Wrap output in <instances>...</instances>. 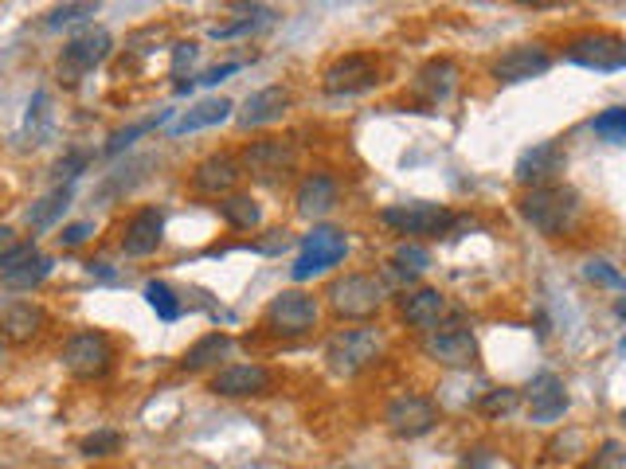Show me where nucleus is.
<instances>
[{
  "instance_id": "18",
  "label": "nucleus",
  "mask_w": 626,
  "mask_h": 469,
  "mask_svg": "<svg viewBox=\"0 0 626 469\" xmlns=\"http://www.w3.org/2000/svg\"><path fill=\"white\" fill-rule=\"evenodd\" d=\"M454 86H459V63L439 56V59H427V63L415 71L412 94L427 106V110H435V106H442L450 94H454Z\"/></svg>"
},
{
  "instance_id": "40",
  "label": "nucleus",
  "mask_w": 626,
  "mask_h": 469,
  "mask_svg": "<svg viewBox=\"0 0 626 469\" xmlns=\"http://www.w3.org/2000/svg\"><path fill=\"white\" fill-rule=\"evenodd\" d=\"M94 12H98V4H59V9L47 12V28H67V24H79Z\"/></svg>"
},
{
  "instance_id": "15",
  "label": "nucleus",
  "mask_w": 626,
  "mask_h": 469,
  "mask_svg": "<svg viewBox=\"0 0 626 469\" xmlns=\"http://www.w3.org/2000/svg\"><path fill=\"white\" fill-rule=\"evenodd\" d=\"M548 67H552V56L541 44H517V47H509L505 56L494 59L489 75H494L501 86H517V83H529V79H541Z\"/></svg>"
},
{
  "instance_id": "19",
  "label": "nucleus",
  "mask_w": 626,
  "mask_h": 469,
  "mask_svg": "<svg viewBox=\"0 0 626 469\" xmlns=\"http://www.w3.org/2000/svg\"><path fill=\"white\" fill-rule=\"evenodd\" d=\"M291 91L286 86H262V91L247 94V103L239 106V113H235V122H239V130H262V125H274L286 118V110H291Z\"/></svg>"
},
{
  "instance_id": "2",
  "label": "nucleus",
  "mask_w": 626,
  "mask_h": 469,
  "mask_svg": "<svg viewBox=\"0 0 626 469\" xmlns=\"http://www.w3.org/2000/svg\"><path fill=\"white\" fill-rule=\"evenodd\" d=\"M380 357H383V337H380V328H373V325L341 328V333H333V337L326 340L329 372L345 375V380L361 375L365 368L380 364Z\"/></svg>"
},
{
  "instance_id": "32",
  "label": "nucleus",
  "mask_w": 626,
  "mask_h": 469,
  "mask_svg": "<svg viewBox=\"0 0 626 469\" xmlns=\"http://www.w3.org/2000/svg\"><path fill=\"white\" fill-rule=\"evenodd\" d=\"M591 130H595L603 141H611V145H623L626 141V110L623 106H607L603 113H595Z\"/></svg>"
},
{
  "instance_id": "36",
  "label": "nucleus",
  "mask_w": 626,
  "mask_h": 469,
  "mask_svg": "<svg viewBox=\"0 0 626 469\" xmlns=\"http://www.w3.org/2000/svg\"><path fill=\"white\" fill-rule=\"evenodd\" d=\"M583 278H588L591 286L623 290V270H618L615 263H607V258H588V263H583Z\"/></svg>"
},
{
  "instance_id": "13",
  "label": "nucleus",
  "mask_w": 626,
  "mask_h": 469,
  "mask_svg": "<svg viewBox=\"0 0 626 469\" xmlns=\"http://www.w3.org/2000/svg\"><path fill=\"white\" fill-rule=\"evenodd\" d=\"M564 169H568V149L560 141H536L517 157L513 177L524 188H544V184H560Z\"/></svg>"
},
{
  "instance_id": "41",
  "label": "nucleus",
  "mask_w": 626,
  "mask_h": 469,
  "mask_svg": "<svg viewBox=\"0 0 626 469\" xmlns=\"http://www.w3.org/2000/svg\"><path fill=\"white\" fill-rule=\"evenodd\" d=\"M32 258H39V246L36 243H16L9 251V258L0 263V274H9V270H20V266H28Z\"/></svg>"
},
{
  "instance_id": "12",
  "label": "nucleus",
  "mask_w": 626,
  "mask_h": 469,
  "mask_svg": "<svg viewBox=\"0 0 626 469\" xmlns=\"http://www.w3.org/2000/svg\"><path fill=\"white\" fill-rule=\"evenodd\" d=\"M114 51V36L106 28H86L75 39H67L59 51V79L67 86H75L83 75H91L94 67H103Z\"/></svg>"
},
{
  "instance_id": "20",
  "label": "nucleus",
  "mask_w": 626,
  "mask_h": 469,
  "mask_svg": "<svg viewBox=\"0 0 626 469\" xmlns=\"http://www.w3.org/2000/svg\"><path fill=\"white\" fill-rule=\"evenodd\" d=\"M524 399H529V414H533V422H556L564 419V411H568V387H564V380L556 372H541L529 380V387H524Z\"/></svg>"
},
{
  "instance_id": "28",
  "label": "nucleus",
  "mask_w": 626,
  "mask_h": 469,
  "mask_svg": "<svg viewBox=\"0 0 626 469\" xmlns=\"http://www.w3.org/2000/svg\"><path fill=\"white\" fill-rule=\"evenodd\" d=\"M227 348H232L227 333H208V337H200L197 345L180 357V368H185V372H204V368L220 364V360L227 357Z\"/></svg>"
},
{
  "instance_id": "31",
  "label": "nucleus",
  "mask_w": 626,
  "mask_h": 469,
  "mask_svg": "<svg viewBox=\"0 0 626 469\" xmlns=\"http://www.w3.org/2000/svg\"><path fill=\"white\" fill-rule=\"evenodd\" d=\"M168 122V110L165 113H157V118H145V122H133V125H126V130H114L110 133V141H106V153L110 157H118L122 149H130L133 141L141 137V133H153L157 125H165Z\"/></svg>"
},
{
  "instance_id": "26",
  "label": "nucleus",
  "mask_w": 626,
  "mask_h": 469,
  "mask_svg": "<svg viewBox=\"0 0 626 469\" xmlns=\"http://www.w3.org/2000/svg\"><path fill=\"white\" fill-rule=\"evenodd\" d=\"M71 200H75V188L56 184L47 196H39L36 204L28 207V227H32V231H47L51 224H59V219H63V212L71 207Z\"/></svg>"
},
{
  "instance_id": "34",
  "label": "nucleus",
  "mask_w": 626,
  "mask_h": 469,
  "mask_svg": "<svg viewBox=\"0 0 626 469\" xmlns=\"http://www.w3.org/2000/svg\"><path fill=\"white\" fill-rule=\"evenodd\" d=\"M271 24H274V9H259V4H251V16L239 20V24H227V28H212V36L232 39V36H247V32L271 28Z\"/></svg>"
},
{
  "instance_id": "43",
  "label": "nucleus",
  "mask_w": 626,
  "mask_h": 469,
  "mask_svg": "<svg viewBox=\"0 0 626 469\" xmlns=\"http://www.w3.org/2000/svg\"><path fill=\"white\" fill-rule=\"evenodd\" d=\"M200 59V47L192 39L185 44H173V75H185V67H192Z\"/></svg>"
},
{
  "instance_id": "47",
  "label": "nucleus",
  "mask_w": 626,
  "mask_h": 469,
  "mask_svg": "<svg viewBox=\"0 0 626 469\" xmlns=\"http://www.w3.org/2000/svg\"><path fill=\"white\" fill-rule=\"evenodd\" d=\"M16 243H20V234L12 231V227H0V263L9 258V251H12Z\"/></svg>"
},
{
  "instance_id": "1",
  "label": "nucleus",
  "mask_w": 626,
  "mask_h": 469,
  "mask_svg": "<svg viewBox=\"0 0 626 469\" xmlns=\"http://www.w3.org/2000/svg\"><path fill=\"white\" fill-rule=\"evenodd\" d=\"M517 212L536 234L544 239H556V234L571 231L583 216V200L571 184H544V188H529L521 200H517Z\"/></svg>"
},
{
  "instance_id": "42",
  "label": "nucleus",
  "mask_w": 626,
  "mask_h": 469,
  "mask_svg": "<svg viewBox=\"0 0 626 469\" xmlns=\"http://www.w3.org/2000/svg\"><path fill=\"white\" fill-rule=\"evenodd\" d=\"M94 234V224L91 219H79V224H67L63 231H59V246H83L86 239Z\"/></svg>"
},
{
  "instance_id": "29",
  "label": "nucleus",
  "mask_w": 626,
  "mask_h": 469,
  "mask_svg": "<svg viewBox=\"0 0 626 469\" xmlns=\"http://www.w3.org/2000/svg\"><path fill=\"white\" fill-rule=\"evenodd\" d=\"M145 301H150V310L157 313L161 321H168V325H173V321H180V313H185V301L177 298V290H173V286H168V281H145Z\"/></svg>"
},
{
  "instance_id": "27",
  "label": "nucleus",
  "mask_w": 626,
  "mask_h": 469,
  "mask_svg": "<svg viewBox=\"0 0 626 469\" xmlns=\"http://www.w3.org/2000/svg\"><path fill=\"white\" fill-rule=\"evenodd\" d=\"M215 207H220L224 224L235 227V231H255V227L262 224V207L251 192H232V196H224Z\"/></svg>"
},
{
  "instance_id": "16",
  "label": "nucleus",
  "mask_w": 626,
  "mask_h": 469,
  "mask_svg": "<svg viewBox=\"0 0 626 469\" xmlns=\"http://www.w3.org/2000/svg\"><path fill=\"white\" fill-rule=\"evenodd\" d=\"M239 177H244V169H239V157H235V153H212V157L200 160L188 180H192V192H200V196L224 200L235 192Z\"/></svg>"
},
{
  "instance_id": "37",
  "label": "nucleus",
  "mask_w": 626,
  "mask_h": 469,
  "mask_svg": "<svg viewBox=\"0 0 626 469\" xmlns=\"http://www.w3.org/2000/svg\"><path fill=\"white\" fill-rule=\"evenodd\" d=\"M392 263L403 266V270H412V274H423L430 266V251L420 243H412V239H403V243L392 251Z\"/></svg>"
},
{
  "instance_id": "24",
  "label": "nucleus",
  "mask_w": 626,
  "mask_h": 469,
  "mask_svg": "<svg viewBox=\"0 0 626 469\" xmlns=\"http://www.w3.org/2000/svg\"><path fill=\"white\" fill-rule=\"evenodd\" d=\"M336 200H341V188H336V180L326 177V172L302 177L298 192H294V207H298L302 219H326L336 207Z\"/></svg>"
},
{
  "instance_id": "7",
  "label": "nucleus",
  "mask_w": 626,
  "mask_h": 469,
  "mask_svg": "<svg viewBox=\"0 0 626 469\" xmlns=\"http://www.w3.org/2000/svg\"><path fill=\"white\" fill-rule=\"evenodd\" d=\"M345 254H349V234L333 224H318L302 239V254H298V263L291 266V278L294 281L318 278V274L345 263Z\"/></svg>"
},
{
  "instance_id": "17",
  "label": "nucleus",
  "mask_w": 626,
  "mask_h": 469,
  "mask_svg": "<svg viewBox=\"0 0 626 469\" xmlns=\"http://www.w3.org/2000/svg\"><path fill=\"white\" fill-rule=\"evenodd\" d=\"M271 387L274 375L262 364H227L212 375V392L224 399H251V395H267Z\"/></svg>"
},
{
  "instance_id": "22",
  "label": "nucleus",
  "mask_w": 626,
  "mask_h": 469,
  "mask_svg": "<svg viewBox=\"0 0 626 469\" xmlns=\"http://www.w3.org/2000/svg\"><path fill=\"white\" fill-rule=\"evenodd\" d=\"M400 317L427 337L430 328L447 317V293L435 290V286H415V290L400 293Z\"/></svg>"
},
{
  "instance_id": "44",
  "label": "nucleus",
  "mask_w": 626,
  "mask_h": 469,
  "mask_svg": "<svg viewBox=\"0 0 626 469\" xmlns=\"http://www.w3.org/2000/svg\"><path fill=\"white\" fill-rule=\"evenodd\" d=\"M291 231H267V239H259V243H251L259 254H282V251H291Z\"/></svg>"
},
{
  "instance_id": "38",
  "label": "nucleus",
  "mask_w": 626,
  "mask_h": 469,
  "mask_svg": "<svg viewBox=\"0 0 626 469\" xmlns=\"http://www.w3.org/2000/svg\"><path fill=\"white\" fill-rule=\"evenodd\" d=\"M623 466H626V446L618 438H607L580 469H623Z\"/></svg>"
},
{
  "instance_id": "6",
  "label": "nucleus",
  "mask_w": 626,
  "mask_h": 469,
  "mask_svg": "<svg viewBox=\"0 0 626 469\" xmlns=\"http://www.w3.org/2000/svg\"><path fill=\"white\" fill-rule=\"evenodd\" d=\"M118 352H114V340L98 328H83V333H71L59 352V364L75 380H103L106 372L114 368Z\"/></svg>"
},
{
  "instance_id": "11",
  "label": "nucleus",
  "mask_w": 626,
  "mask_h": 469,
  "mask_svg": "<svg viewBox=\"0 0 626 469\" xmlns=\"http://www.w3.org/2000/svg\"><path fill=\"white\" fill-rule=\"evenodd\" d=\"M239 169H244L247 177L262 180V184H279V180H286L298 169V149H294V141H282V137L251 141V145L239 153Z\"/></svg>"
},
{
  "instance_id": "30",
  "label": "nucleus",
  "mask_w": 626,
  "mask_h": 469,
  "mask_svg": "<svg viewBox=\"0 0 626 469\" xmlns=\"http://www.w3.org/2000/svg\"><path fill=\"white\" fill-rule=\"evenodd\" d=\"M51 270H56V263H51L47 254H39V258H32L28 266H20V270L0 274V281H4L9 290H36L39 281H47V278H51Z\"/></svg>"
},
{
  "instance_id": "5",
  "label": "nucleus",
  "mask_w": 626,
  "mask_h": 469,
  "mask_svg": "<svg viewBox=\"0 0 626 469\" xmlns=\"http://www.w3.org/2000/svg\"><path fill=\"white\" fill-rule=\"evenodd\" d=\"M318 321H321V305L318 298L306 290H282L279 298H271V305L262 310V328L282 340L309 337V333L318 328Z\"/></svg>"
},
{
  "instance_id": "8",
  "label": "nucleus",
  "mask_w": 626,
  "mask_h": 469,
  "mask_svg": "<svg viewBox=\"0 0 626 469\" xmlns=\"http://www.w3.org/2000/svg\"><path fill=\"white\" fill-rule=\"evenodd\" d=\"M450 219L454 212L442 204H430V200H408V204H388L380 212V224H388L392 231L408 234V239H439L450 231Z\"/></svg>"
},
{
  "instance_id": "39",
  "label": "nucleus",
  "mask_w": 626,
  "mask_h": 469,
  "mask_svg": "<svg viewBox=\"0 0 626 469\" xmlns=\"http://www.w3.org/2000/svg\"><path fill=\"white\" fill-rule=\"evenodd\" d=\"M86 165H91V153H86V149H67L63 157L51 165V177H56L59 184H71L79 172H86Z\"/></svg>"
},
{
  "instance_id": "4",
  "label": "nucleus",
  "mask_w": 626,
  "mask_h": 469,
  "mask_svg": "<svg viewBox=\"0 0 626 469\" xmlns=\"http://www.w3.org/2000/svg\"><path fill=\"white\" fill-rule=\"evenodd\" d=\"M383 298H388V290L373 274H341L326 290V305L341 321H373L383 310Z\"/></svg>"
},
{
  "instance_id": "45",
  "label": "nucleus",
  "mask_w": 626,
  "mask_h": 469,
  "mask_svg": "<svg viewBox=\"0 0 626 469\" xmlns=\"http://www.w3.org/2000/svg\"><path fill=\"white\" fill-rule=\"evenodd\" d=\"M86 274H91V278H98V281H118V270H114L110 263H106V258H91V263H86Z\"/></svg>"
},
{
  "instance_id": "46",
  "label": "nucleus",
  "mask_w": 626,
  "mask_h": 469,
  "mask_svg": "<svg viewBox=\"0 0 626 469\" xmlns=\"http://www.w3.org/2000/svg\"><path fill=\"white\" fill-rule=\"evenodd\" d=\"M462 469H494V454H489V450H474V454H466Z\"/></svg>"
},
{
  "instance_id": "25",
  "label": "nucleus",
  "mask_w": 626,
  "mask_h": 469,
  "mask_svg": "<svg viewBox=\"0 0 626 469\" xmlns=\"http://www.w3.org/2000/svg\"><path fill=\"white\" fill-rule=\"evenodd\" d=\"M235 113V103L224 98V94H212V98H200L197 106H188L173 122V137H185V133H197V130H212V125L227 122Z\"/></svg>"
},
{
  "instance_id": "35",
  "label": "nucleus",
  "mask_w": 626,
  "mask_h": 469,
  "mask_svg": "<svg viewBox=\"0 0 626 469\" xmlns=\"http://www.w3.org/2000/svg\"><path fill=\"white\" fill-rule=\"evenodd\" d=\"M517 399H521V392H517V387H494V392H486L482 399H477V411L486 414V419H497V414L513 411Z\"/></svg>"
},
{
  "instance_id": "10",
  "label": "nucleus",
  "mask_w": 626,
  "mask_h": 469,
  "mask_svg": "<svg viewBox=\"0 0 626 469\" xmlns=\"http://www.w3.org/2000/svg\"><path fill=\"white\" fill-rule=\"evenodd\" d=\"M564 59L583 71H599V75H618L626 67V39L618 32H583L564 47Z\"/></svg>"
},
{
  "instance_id": "33",
  "label": "nucleus",
  "mask_w": 626,
  "mask_h": 469,
  "mask_svg": "<svg viewBox=\"0 0 626 469\" xmlns=\"http://www.w3.org/2000/svg\"><path fill=\"white\" fill-rule=\"evenodd\" d=\"M122 446H126V438L118 431H94V434H86L83 442H79V450L86 454V458H110V454H122Z\"/></svg>"
},
{
  "instance_id": "21",
  "label": "nucleus",
  "mask_w": 626,
  "mask_h": 469,
  "mask_svg": "<svg viewBox=\"0 0 626 469\" xmlns=\"http://www.w3.org/2000/svg\"><path fill=\"white\" fill-rule=\"evenodd\" d=\"M165 239V216L157 207H138L122 227V251L130 258H150Z\"/></svg>"
},
{
  "instance_id": "14",
  "label": "nucleus",
  "mask_w": 626,
  "mask_h": 469,
  "mask_svg": "<svg viewBox=\"0 0 626 469\" xmlns=\"http://www.w3.org/2000/svg\"><path fill=\"white\" fill-rule=\"evenodd\" d=\"M383 426L395 438H423L439 426V407L430 404L427 395H395L392 404L383 407Z\"/></svg>"
},
{
  "instance_id": "23",
  "label": "nucleus",
  "mask_w": 626,
  "mask_h": 469,
  "mask_svg": "<svg viewBox=\"0 0 626 469\" xmlns=\"http://www.w3.org/2000/svg\"><path fill=\"white\" fill-rule=\"evenodd\" d=\"M47 313L39 310L36 301H4L0 305V340H12V345H28L44 333Z\"/></svg>"
},
{
  "instance_id": "3",
  "label": "nucleus",
  "mask_w": 626,
  "mask_h": 469,
  "mask_svg": "<svg viewBox=\"0 0 626 469\" xmlns=\"http://www.w3.org/2000/svg\"><path fill=\"white\" fill-rule=\"evenodd\" d=\"M423 352L427 360H435L439 368H450V372H466V368L477 364V337L474 328L466 325L462 310L450 313V321L442 317L439 325L430 328L423 337Z\"/></svg>"
},
{
  "instance_id": "9",
  "label": "nucleus",
  "mask_w": 626,
  "mask_h": 469,
  "mask_svg": "<svg viewBox=\"0 0 626 469\" xmlns=\"http://www.w3.org/2000/svg\"><path fill=\"white\" fill-rule=\"evenodd\" d=\"M380 86V59L368 56V51H349V56H336L333 63L321 71V91L329 98H353V94H365Z\"/></svg>"
}]
</instances>
